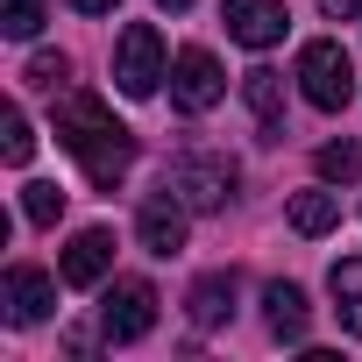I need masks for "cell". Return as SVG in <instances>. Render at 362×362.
I'll list each match as a JSON object with an SVG mask.
<instances>
[{"label":"cell","mask_w":362,"mask_h":362,"mask_svg":"<svg viewBox=\"0 0 362 362\" xmlns=\"http://www.w3.org/2000/svg\"><path fill=\"white\" fill-rule=\"evenodd\" d=\"M57 142L78 156L86 185H100V192H114L121 177H128V163H135V135H128L93 93H71V100H64V114H57Z\"/></svg>","instance_id":"obj_1"},{"label":"cell","mask_w":362,"mask_h":362,"mask_svg":"<svg viewBox=\"0 0 362 362\" xmlns=\"http://www.w3.org/2000/svg\"><path fill=\"white\" fill-rule=\"evenodd\" d=\"M163 192H170L177 206H192V214H214V206H228V192H235V163H228V156H177V163L163 170Z\"/></svg>","instance_id":"obj_2"},{"label":"cell","mask_w":362,"mask_h":362,"mask_svg":"<svg viewBox=\"0 0 362 362\" xmlns=\"http://www.w3.org/2000/svg\"><path fill=\"white\" fill-rule=\"evenodd\" d=\"M298 86H305V100H313L320 114H341L348 93H355L348 50H341V43H305V50H298Z\"/></svg>","instance_id":"obj_3"},{"label":"cell","mask_w":362,"mask_h":362,"mask_svg":"<svg viewBox=\"0 0 362 362\" xmlns=\"http://www.w3.org/2000/svg\"><path fill=\"white\" fill-rule=\"evenodd\" d=\"M163 78H170V71H163V36H156L149 22L121 29V50H114V86H121L128 100H149Z\"/></svg>","instance_id":"obj_4"},{"label":"cell","mask_w":362,"mask_h":362,"mask_svg":"<svg viewBox=\"0 0 362 362\" xmlns=\"http://www.w3.org/2000/svg\"><path fill=\"white\" fill-rule=\"evenodd\" d=\"M149 327H156V284L121 277V284L107 291V305H100V334H107V348H128V341H142Z\"/></svg>","instance_id":"obj_5"},{"label":"cell","mask_w":362,"mask_h":362,"mask_svg":"<svg viewBox=\"0 0 362 362\" xmlns=\"http://www.w3.org/2000/svg\"><path fill=\"white\" fill-rule=\"evenodd\" d=\"M221 93H228V78H221V57H214V50L192 43V50L170 57V100L185 107V114H214Z\"/></svg>","instance_id":"obj_6"},{"label":"cell","mask_w":362,"mask_h":362,"mask_svg":"<svg viewBox=\"0 0 362 362\" xmlns=\"http://www.w3.org/2000/svg\"><path fill=\"white\" fill-rule=\"evenodd\" d=\"M228 36L242 43V50H270V43H284V29H291V15H284V0H228Z\"/></svg>","instance_id":"obj_7"},{"label":"cell","mask_w":362,"mask_h":362,"mask_svg":"<svg viewBox=\"0 0 362 362\" xmlns=\"http://www.w3.org/2000/svg\"><path fill=\"white\" fill-rule=\"evenodd\" d=\"M50 305H57V277L36 270V263H15L8 270V320L36 327V320H50Z\"/></svg>","instance_id":"obj_8"},{"label":"cell","mask_w":362,"mask_h":362,"mask_svg":"<svg viewBox=\"0 0 362 362\" xmlns=\"http://www.w3.org/2000/svg\"><path fill=\"white\" fill-rule=\"evenodd\" d=\"M135 242H142L149 256H177V249H185V206H177L170 192L142 199V214H135Z\"/></svg>","instance_id":"obj_9"},{"label":"cell","mask_w":362,"mask_h":362,"mask_svg":"<svg viewBox=\"0 0 362 362\" xmlns=\"http://www.w3.org/2000/svg\"><path fill=\"white\" fill-rule=\"evenodd\" d=\"M107 270H114V235H107V228H86V235H71V249H64L57 277H64V284H78V291H93Z\"/></svg>","instance_id":"obj_10"},{"label":"cell","mask_w":362,"mask_h":362,"mask_svg":"<svg viewBox=\"0 0 362 362\" xmlns=\"http://www.w3.org/2000/svg\"><path fill=\"white\" fill-rule=\"evenodd\" d=\"M242 100H249V114H256L263 142H284V71H270V64L242 71Z\"/></svg>","instance_id":"obj_11"},{"label":"cell","mask_w":362,"mask_h":362,"mask_svg":"<svg viewBox=\"0 0 362 362\" xmlns=\"http://www.w3.org/2000/svg\"><path fill=\"white\" fill-rule=\"evenodd\" d=\"M263 320H270V334H277V341H305L313 305H305V291H298V284H284V277H277V284L263 291Z\"/></svg>","instance_id":"obj_12"},{"label":"cell","mask_w":362,"mask_h":362,"mask_svg":"<svg viewBox=\"0 0 362 362\" xmlns=\"http://www.w3.org/2000/svg\"><path fill=\"white\" fill-rule=\"evenodd\" d=\"M327 291H334V313H341V327L362 341V256H341V263L327 270Z\"/></svg>","instance_id":"obj_13"},{"label":"cell","mask_w":362,"mask_h":362,"mask_svg":"<svg viewBox=\"0 0 362 362\" xmlns=\"http://www.w3.org/2000/svg\"><path fill=\"white\" fill-rule=\"evenodd\" d=\"M334 221H341V199L334 192H291V228L298 235H334Z\"/></svg>","instance_id":"obj_14"},{"label":"cell","mask_w":362,"mask_h":362,"mask_svg":"<svg viewBox=\"0 0 362 362\" xmlns=\"http://www.w3.org/2000/svg\"><path fill=\"white\" fill-rule=\"evenodd\" d=\"M228 313H235V277H221V270L199 277L192 284V327H221Z\"/></svg>","instance_id":"obj_15"},{"label":"cell","mask_w":362,"mask_h":362,"mask_svg":"<svg viewBox=\"0 0 362 362\" xmlns=\"http://www.w3.org/2000/svg\"><path fill=\"white\" fill-rule=\"evenodd\" d=\"M57 214H64V192H57V185H43V177L22 185V221H29V228H57Z\"/></svg>","instance_id":"obj_16"},{"label":"cell","mask_w":362,"mask_h":362,"mask_svg":"<svg viewBox=\"0 0 362 362\" xmlns=\"http://www.w3.org/2000/svg\"><path fill=\"white\" fill-rule=\"evenodd\" d=\"M0 156H8V163H29V156H36V135H29V114H22V107L0 114Z\"/></svg>","instance_id":"obj_17"},{"label":"cell","mask_w":362,"mask_h":362,"mask_svg":"<svg viewBox=\"0 0 362 362\" xmlns=\"http://www.w3.org/2000/svg\"><path fill=\"white\" fill-rule=\"evenodd\" d=\"M0 29H8L15 43H29L43 29V0H0Z\"/></svg>","instance_id":"obj_18"},{"label":"cell","mask_w":362,"mask_h":362,"mask_svg":"<svg viewBox=\"0 0 362 362\" xmlns=\"http://www.w3.org/2000/svg\"><path fill=\"white\" fill-rule=\"evenodd\" d=\"M320 177H341V185H348V177H362V149L341 135V142H327L320 149Z\"/></svg>","instance_id":"obj_19"},{"label":"cell","mask_w":362,"mask_h":362,"mask_svg":"<svg viewBox=\"0 0 362 362\" xmlns=\"http://www.w3.org/2000/svg\"><path fill=\"white\" fill-rule=\"evenodd\" d=\"M64 71H71V64H64L57 50H43V57H29V86H43V93H57V86H64Z\"/></svg>","instance_id":"obj_20"},{"label":"cell","mask_w":362,"mask_h":362,"mask_svg":"<svg viewBox=\"0 0 362 362\" xmlns=\"http://www.w3.org/2000/svg\"><path fill=\"white\" fill-rule=\"evenodd\" d=\"M320 15H334V22H362V0H320Z\"/></svg>","instance_id":"obj_21"},{"label":"cell","mask_w":362,"mask_h":362,"mask_svg":"<svg viewBox=\"0 0 362 362\" xmlns=\"http://www.w3.org/2000/svg\"><path fill=\"white\" fill-rule=\"evenodd\" d=\"M71 8H78V15H114L121 0H71Z\"/></svg>","instance_id":"obj_22"},{"label":"cell","mask_w":362,"mask_h":362,"mask_svg":"<svg viewBox=\"0 0 362 362\" xmlns=\"http://www.w3.org/2000/svg\"><path fill=\"white\" fill-rule=\"evenodd\" d=\"M156 8H192V0H156Z\"/></svg>","instance_id":"obj_23"}]
</instances>
